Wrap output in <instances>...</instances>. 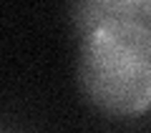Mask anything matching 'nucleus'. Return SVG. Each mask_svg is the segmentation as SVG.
<instances>
[{
    "label": "nucleus",
    "instance_id": "nucleus-2",
    "mask_svg": "<svg viewBox=\"0 0 151 133\" xmlns=\"http://www.w3.org/2000/svg\"><path fill=\"white\" fill-rule=\"evenodd\" d=\"M126 15H141L144 18V0H96V3H78L73 5V25L78 38L91 33L96 25L113 18H126Z\"/></svg>",
    "mask_w": 151,
    "mask_h": 133
},
{
    "label": "nucleus",
    "instance_id": "nucleus-3",
    "mask_svg": "<svg viewBox=\"0 0 151 133\" xmlns=\"http://www.w3.org/2000/svg\"><path fill=\"white\" fill-rule=\"evenodd\" d=\"M144 18L151 23V0H144Z\"/></svg>",
    "mask_w": 151,
    "mask_h": 133
},
{
    "label": "nucleus",
    "instance_id": "nucleus-1",
    "mask_svg": "<svg viewBox=\"0 0 151 133\" xmlns=\"http://www.w3.org/2000/svg\"><path fill=\"white\" fill-rule=\"evenodd\" d=\"M78 83L108 116H141L151 108V23L113 18L81 38Z\"/></svg>",
    "mask_w": 151,
    "mask_h": 133
}]
</instances>
